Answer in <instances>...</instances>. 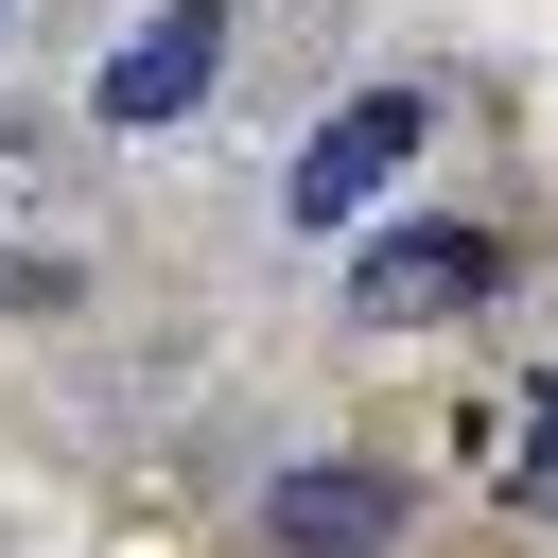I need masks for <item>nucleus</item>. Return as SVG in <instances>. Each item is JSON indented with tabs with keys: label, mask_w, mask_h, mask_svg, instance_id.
Returning a JSON list of instances; mask_svg holds the SVG:
<instances>
[{
	"label": "nucleus",
	"mask_w": 558,
	"mask_h": 558,
	"mask_svg": "<svg viewBox=\"0 0 558 558\" xmlns=\"http://www.w3.org/2000/svg\"><path fill=\"white\" fill-rule=\"evenodd\" d=\"M0 17H17V0H0Z\"/></svg>",
	"instance_id": "nucleus-6"
},
{
	"label": "nucleus",
	"mask_w": 558,
	"mask_h": 558,
	"mask_svg": "<svg viewBox=\"0 0 558 558\" xmlns=\"http://www.w3.org/2000/svg\"><path fill=\"white\" fill-rule=\"evenodd\" d=\"M401 523H418V488L349 471V453H314V471L262 488V558H401Z\"/></svg>",
	"instance_id": "nucleus-4"
},
{
	"label": "nucleus",
	"mask_w": 558,
	"mask_h": 558,
	"mask_svg": "<svg viewBox=\"0 0 558 558\" xmlns=\"http://www.w3.org/2000/svg\"><path fill=\"white\" fill-rule=\"evenodd\" d=\"M506 488H523V506H558V401L523 418V453H506Z\"/></svg>",
	"instance_id": "nucleus-5"
},
{
	"label": "nucleus",
	"mask_w": 558,
	"mask_h": 558,
	"mask_svg": "<svg viewBox=\"0 0 558 558\" xmlns=\"http://www.w3.org/2000/svg\"><path fill=\"white\" fill-rule=\"evenodd\" d=\"M418 157H436V87H366V105H331V122L296 140L279 209H296V227H366L384 192H418Z\"/></svg>",
	"instance_id": "nucleus-2"
},
{
	"label": "nucleus",
	"mask_w": 558,
	"mask_h": 558,
	"mask_svg": "<svg viewBox=\"0 0 558 558\" xmlns=\"http://www.w3.org/2000/svg\"><path fill=\"white\" fill-rule=\"evenodd\" d=\"M506 296H541V262H523L506 209H418V227H384V244L349 262V331H366V349H453V331H488Z\"/></svg>",
	"instance_id": "nucleus-1"
},
{
	"label": "nucleus",
	"mask_w": 558,
	"mask_h": 558,
	"mask_svg": "<svg viewBox=\"0 0 558 558\" xmlns=\"http://www.w3.org/2000/svg\"><path fill=\"white\" fill-rule=\"evenodd\" d=\"M227 87V0H140L122 35H105V70H87V122L105 140H157V122H192Z\"/></svg>",
	"instance_id": "nucleus-3"
}]
</instances>
